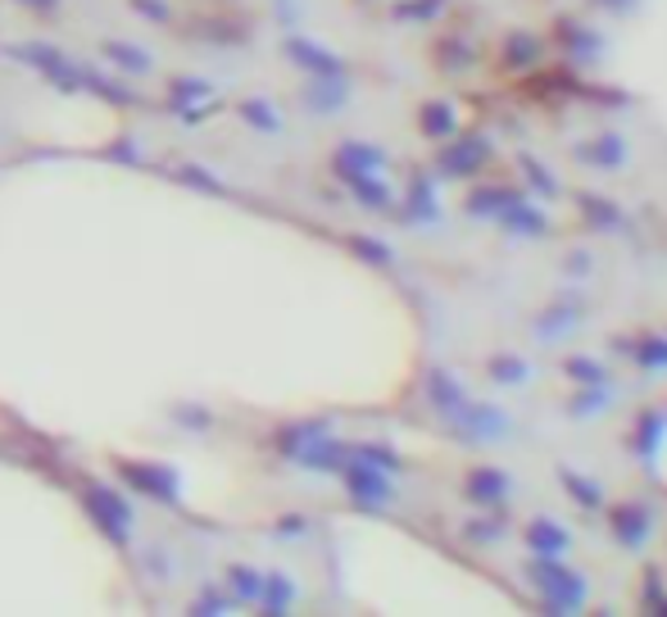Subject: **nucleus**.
Listing matches in <instances>:
<instances>
[{
    "mask_svg": "<svg viewBox=\"0 0 667 617\" xmlns=\"http://www.w3.org/2000/svg\"><path fill=\"white\" fill-rule=\"evenodd\" d=\"M341 477H346V495L359 500V504H368V508H381V504L396 500V486H391V477H387V467H377V463L346 459Z\"/></svg>",
    "mask_w": 667,
    "mask_h": 617,
    "instance_id": "f257e3e1",
    "label": "nucleus"
},
{
    "mask_svg": "<svg viewBox=\"0 0 667 617\" xmlns=\"http://www.w3.org/2000/svg\"><path fill=\"white\" fill-rule=\"evenodd\" d=\"M527 577H532L545 595H558V604H567V608H577L582 595H586V582H582L577 573H567V567H563L554 554H541L536 563H527Z\"/></svg>",
    "mask_w": 667,
    "mask_h": 617,
    "instance_id": "f03ea898",
    "label": "nucleus"
},
{
    "mask_svg": "<svg viewBox=\"0 0 667 617\" xmlns=\"http://www.w3.org/2000/svg\"><path fill=\"white\" fill-rule=\"evenodd\" d=\"M86 508H91V517L101 522V532H110L114 541H123L127 536V527H132V513H127V504L110 491V486H101V482H86Z\"/></svg>",
    "mask_w": 667,
    "mask_h": 617,
    "instance_id": "7ed1b4c3",
    "label": "nucleus"
},
{
    "mask_svg": "<svg viewBox=\"0 0 667 617\" xmlns=\"http://www.w3.org/2000/svg\"><path fill=\"white\" fill-rule=\"evenodd\" d=\"M123 482H132L141 495H155L164 504L177 500V472L173 467H151V463H119Z\"/></svg>",
    "mask_w": 667,
    "mask_h": 617,
    "instance_id": "20e7f679",
    "label": "nucleus"
},
{
    "mask_svg": "<svg viewBox=\"0 0 667 617\" xmlns=\"http://www.w3.org/2000/svg\"><path fill=\"white\" fill-rule=\"evenodd\" d=\"M286 60L305 64L314 78H341L346 73V64L331 51H322V45H314V41H286Z\"/></svg>",
    "mask_w": 667,
    "mask_h": 617,
    "instance_id": "39448f33",
    "label": "nucleus"
},
{
    "mask_svg": "<svg viewBox=\"0 0 667 617\" xmlns=\"http://www.w3.org/2000/svg\"><path fill=\"white\" fill-rule=\"evenodd\" d=\"M608 527H613V536L623 541V545L640 549V541L649 536V508H640V504H617V508L608 513Z\"/></svg>",
    "mask_w": 667,
    "mask_h": 617,
    "instance_id": "423d86ee",
    "label": "nucleus"
},
{
    "mask_svg": "<svg viewBox=\"0 0 667 617\" xmlns=\"http://www.w3.org/2000/svg\"><path fill=\"white\" fill-rule=\"evenodd\" d=\"M331 168H337L346 182H350V177H368V173L381 168V151L363 146V141H346V146L337 151V160H331Z\"/></svg>",
    "mask_w": 667,
    "mask_h": 617,
    "instance_id": "0eeeda50",
    "label": "nucleus"
},
{
    "mask_svg": "<svg viewBox=\"0 0 667 617\" xmlns=\"http://www.w3.org/2000/svg\"><path fill=\"white\" fill-rule=\"evenodd\" d=\"M504 495H509V477H504V472H495V467H472V472H468V500L495 504V500H504Z\"/></svg>",
    "mask_w": 667,
    "mask_h": 617,
    "instance_id": "6e6552de",
    "label": "nucleus"
},
{
    "mask_svg": "<svg viewBox=\"0 0 667 617\" xmlns=\"http://www.w3.org/2000/svg\"><path fill=\"white\" fill-rule=\"evenodd\" d=\"M223 582H227V595H236L242 604H259L264 573H255V567H246V563H232L227 573H223Z\"/></svg>",
    "mask_w": 667,
    "mask_h": 617,
    "instance_id": "1a4fd4ad",
    "label": "nucleus"
},
{
    "mask_svg": "<svg viewBox=\"0 0 667 617\" xmlns=\"http://www.w3.org/2000/svg\"><path fill=\"white\" fill-rule=\"evenodd\" d=\"M486 164V146L476 136H468L463 146H450L445 155H441V168L445 173H472V168H482Z\"/></svg>",
    "mask_w": 667,
    "mask_h": 617,
    "instance_id": "9d476101",
    "label": "nucleus"
},
{
    "mask_svg": "<svg viewBox=\"0 0 667 617\" xmlns=\"http://www.w3.org/2000/svg\"><path fill=\"white\" fill-rule=\"evenodd\" d=\"M296 586H291V577H281V573H268L264 577V590H259V608H268V613H281V608H291L296 604Z\"/></svg>",
    "mask_w": 667,
    "mask_h": 617,
    "instance_id": "9b49d317",
    "label": "nucleus"
},
{
    "mask_svg": "<svg viewBox=\"0 0 667 617\" xmlns=\"http://www.w3.org/2000/svg\"><path fill=\"white\" fill-rule=\"evenodd\" d=\"M105 55H110V64H119L127 73H151L155 69V60L132 41H105Z\"/></svg>",
    "mask_w": 667,
    "mask_h": 617,
    "instance_id": "f8f14e48",
    "label": "nucleus"
},
{
    "mask_svg": "<svg viewBox=\"0 0 667 617\" xmlns=\"http://www.w3.org/2000/svg\"><path fill=\"white\" fill-rule=\"evenodd\" d=\"M459 123H454V110L450 105H441V101H427L422 110H418V132H427V136H450Z\"/></svg>",
    "mask_w": 667,
    "mask_h": 617,
    "instance_id": "ddd939ff",
    "label": "nucleus"
},
{
    "mask_svg": "<svg viewBox=\"0 0 667 617\" xmlns=\"http://www.w3.org/2000/svg\"><path fill=\"white\" fill-rule=\"evenodd\" d=\"M623 155H627V146L617 136H599V141H591V146H582V160L595 164V168H617Z\"/></svg>",
    "mask_w": 667,
    "mask_h": 617,
    "instance_id": "4468645a",
    "label": "nucleus"
},
{
    "mask_svg": "<svg viewBox=\"0 0 667 617\" xmlns=\"http://www.w3.org/2000/svg\"><path fill=\"white\" fill-rule=\"evenodd\" d=\"M536 60H541V41H536L532 32H513L504 64H509V69H522V64H536Z\"/></svg>",
    "mask_w": 667,
    "mask_h": 617,
    "instance_id": "2eb2a0df",
    "label": "nucleus"
},
{
    "mask_svg": "<svg viewBox=\"0 0 667 617\" xmlns=\"http://www.w3.org/2000/svg\"><path fill=\"white\" fill-rule=\"evenodd\" d=\"M527 541H532L541 554H558V549H567V536L554 527L550 517H536V522H532V527H527Z\"/></svg>",
    "mask_w": 667,
    "mask_h": 617,
    "instance_id": "dca6fc26",
    "label": "nucleus"
},
{
    "mask_svg": "<svg viewBox=\"0 0 667 617\" xmlns=\"http://www.w3.org/2000/svg\"><path fill=\"white\" fill-rule=\"evenodd\" d=\"M236 114H242L250 127H259V132H277L281 127V119H277V110L268 105V101H242V105H236Z\"/></svg>",
    "mask_w": 667,
    "mask_h": 617,
    "instance_id": "f3484780",
    "label": "nucleus"
},
{
    "mask_svg": "<svg viewBox=\"0 0 667 617\" xmlns=\"http://www.w3.org/2000/svg\"><path fill=\"white\" fill-rule=\"evenodd\" d=\"M558 482H563V491H567L572 500H582L586 508H599V504H604V491H591L595 482L577 477V472H567V467H563V472H558Z\"/></svg>",
    "mask_w": 667,
    "mask_h": 617,
    "instance_id": "a211bd4d",
    "label": "nucleus"
},
{
    "mask_svg": "<svg viewBox=\"0 0 667 617\" xmlns=\"http://www.w3.org/2000/svg\"><path fill=\"white\" fill-rule=\"evenodd\" d=\"M173 101H214V86L205 78H173Z\"/></svg>",
    "mask_w": 667,
    "mask_h": 617,
    "instance_id": "6ab92c4d",
    "label": "nucleus"
},
{
    "mask_svg": "<svg viewBox=\"0 0 667 617\" xmlns=\"http://www.w3.org/2000/svg\"><path fill=\"white\" fill-rule=\"evenodd\" d=\"M350 186L359 192V200L368 205V209H387L391 205V192L381 182H372V177H350Z\"/></svg>",
    "mask_w": 667,
    "mask_h": 617,
    "instance_id": "aec40b11",
    "label": "nucleus"
},
{
    "mask_svg": "<svg viewBox=\"0 0 667 617\" xmlns=\"http://www.w3.org/2000/svg\"><path fill=\"white\" fill-rule=\"evenodd\" d=\"M127 6H132L141 19H151V23H173V10L164 6V0H127Z\"/></svg>",
    "mask_w": 667,
    "mask_h": 617,
    "instance_id": "412c9836",
    "label": "nucleus"
},
{
    "mask_svg": "<svg viewBox=\"0 0 667 617\" xmlns=\"http://www.w3.org/2000/svg\"><path fill=\"white\" fill-rule=\"evenodd\" d=\"M567 368H572V372H582V377H577V382H599V377H604V372H599L595 363H586V359H572Z\"/></svg>",
    "mask_w": 667,
    "mask_h": 617,
    "instance_id": "4be33fe9",
    "label": "nucleus"
},
{
    "mask_svg": "<svg viewBox=\"0 0 667 617\" xmlns=\"http://www.w3.org/2000/svg\"><path fill=\"white\" fill-rule=\"evenodd\" d=\"M23 10H32V14H55L60 10V0H19Z\"/></svg>",
    "mask_w": 667,
    "mask_h": 617,
    "instance_id": "5701e85b",
    "label": "nucleus"
}]
</instances>
